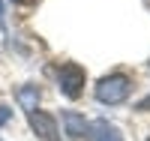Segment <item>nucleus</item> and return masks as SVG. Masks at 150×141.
<instances>
[{
    "label": "nucleus",
    "mask_w": 150,
    "mask_h": 141,
    "mask_svg": "<svg viewBox=\"0 0 150 141\" xmlns=\"http://www.w3.org/2000/svg\"><path fill=\"white\" fill-rule=\"evenodd\" d=\"M129 96V78L126 75H108V78H102L96 84V99L102 102V105H117V102H123Z\"/></svg>",
    "instance_id": "f257e3e1"
},
{
    "label": "nucleus",
    "mask_w": 150,
    "mask_h": 141,
    "mask_svg": "<svg viewBox=\"0 0 150 141\" xmlns=\"http://www.w3.org/2000/svg\"><path fill=\"white\" fill-rule=\"evenodd\" d=\"M81 87H84V69L78 63H66V66L60 69V90H63L69 99H78Z\"/></svg>",
    "instance_id": "f03ea898"
},
{
    "label": "nucleus",
    "mask_w": 150,
    "mask_h": 141,
    "mask_svg": "<svg viewBox=\"0 0 150 141\" xmlns=\"http://www.w3.org/2000/svg\"><path fill=\"white\" fill-rule=\"evenodd\" d=\"M9 120H12V108L0 105V126H3V123H9Z\"/></svg>",
    "instance_id": "0eeeda50"
},
{
    "label": "nucleus",
    "mask_w": 150,
    "mask_h": 141,
    "mask_svg": "<svg viewBox=\"0 0 150 141\" xmlns=\"http://www.w3.org/2000/svg\"><path fill=\"white\" fill-rule=\"evenodd\" d=\"M30 126H33V132L39 135L42 141H57V123L51 114H45V111H30Z\"/></svg>",
    "instance_id": "7ed1b4c3"
},
{
    "label": "nucleus",
    "mask_w": 150,
    "mask_h": 141,
    "mask_svg": "<svg viewBox=\"0 0 150 141\" xmlns=\"http://www.w3.org/2000/svg\"><path fill=\"white\" fill-rule=\"evenodd\" d=\"M63 126H66V135H72V138H87L90 135V123H87L81 114H75V111L63 114Z\"/></svg>",
    "instance_id": "20e7f679"
},
{
    "label": "nucleus",
    "mask_w": 150,
    "mask_h": 141,
    "mask_svg": "<svg viewBox=\"0 0 150 141\" xmlns=\"http://www.w3.org/2000/svg\"><path fill=\"white\" fill-rule=\"evenodd\" d=\"M6 24V9H3V3H0V27Z\"/></svg>",
    "instance_id": "9d476101"
},
{
    "label": "nucleus",
    "mask_w": 150,
    "mask_h": 141,
    "mask_svg": "<svg viewBox=\"0 0 150 141\" xmlns=\"http://www.w3.org/2000/svg\"><path fill=\"white\" fill-rule=\"evenodd\" d=\"M90 135H93V141H123L120 129L114 123H108V120H96L90 126Z\"/></svg>",
    "instance_id": "39448f33"
},
{
    "label": "nucleus",
    "mask_w": 150,
    "mask_h": 141,
    "mask_svg": "<svg viewBox=\"0 0 150 141\" xmlns=\"http://www.w3.org/2000/svg\"><path fill=\"white\" fill-rule=\"evenodd\" d=\"M36 96H39V93H36V87H27V90H21V93H18V99L24 102V108H30V111H33V102H36Z\"/></svg>",
    "instance_id": "423d86ee"
},
{
    "label": "nucleus",
    "mask_w": 150,
    "mask_h": 141,
    "mask_svg": "<svg viewBox=\"0 0 150 141\" xmlns=\"http://www.w3.org/2000/svg\"><path fill=\"white\" fill-rule=\"evenodd\" d=\"M147 141H150V138H147Z\"/></svg>",
    "instance_id": "9b49d317"
},
{
    "label": "nucleus",
    "mask_w": 150,
    "mask_h": 141,
    "mask_svg": "<svg viewBox=\"0 0 150 141\" xmlns=\"http://www.w3.org/2000/svg\"><path fill=\"white\" fill-rule=\"evenodd\" d=\"M138 111H150V96H144V99L138 102Z\"/></svg>",
    "instance_id": "6e6552de"
},
{
    "label": "nucleus",
    "mask_w": 150,
    "mask_h": 141,
    "mask_svg": "<svg viewBox=\"0 0 150 141\" xmlns=\"http://www.w3.org/2000/svg\"><path fill=\"white\" fill-rule=\"evenodd\" d=\"M12 3H18V6H33V3H39V0H12Z\"/></svg>",
    "instance_id": "1a4fd4ad"
}]
</instances>
